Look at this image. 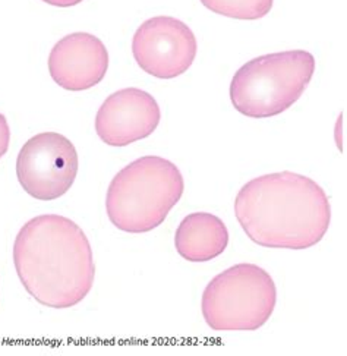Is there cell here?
I'll return each instance as SVG.
<instances>
[{
  "label": "cell",
  "instance_id": "cell-6",
  "mask_svg": "<svg viewBox=\"0 0 347 356\" xmlns=\"http://www.w3.org/2000/svg\"><path fill=\"white\" fill-rule=\"evenodd\" d=\"M79 168L75 145L58 132H41L26 141L17 159V176L29 195L40 201L63 197Z\"/></svg>",
  "mask_w": 347,
  "mask_h": 356
},
{
  "label": "cell",
  "instance_id": "cell-10",
  "mask_svg": "<svg viewBox=\"0 0 347 356\" xmlns=\"http://www.w3.org/2000/svg\"><path fill=\"white\" fill-rule=\"evenodd\" d=\"M229 245V230L211 213H192L180 222L175 246L177 254L191 263H207L223 254Z\"/></svg>",
  "mask_w": 347,
  "mask_h": 356
},
{
  "label": "cell",
  "instance_id": "cell-5",
  "mask_svg": "<svg viewBox=\"0 0 347 356\" xmlns=\"http://www.w3.org/2000/svg\"><path fill=\"white\" fill-rule=\"evenodd\" d=\"M275 302V283L266 270L236 264L207 284L201 309L216 332H255L270 320Z\"/></svg>",
  "mask_w": 347,
  "mask_h": 356
},
{
  "label": "cell",
  "instance_id": "cell-2",
  "mask_svg": "<svg viewBox=\"0 0 347 356\" xmlns=\"http://www.w3.org/2000/svg\"><path fill=\"white\" fill-rule=\"evenodd\" d=\"M234 214L246 236L266 248H311L323 241L331 222L325 191L293 172L249 181L236 195Z\"/></svg>",
  "mask_w": 347,
  "mask_h": 356
},
{
  "label": "cell",
  "instance_id": "cell-11",
  "mask_svg": "<svg viewBox=\"0 0 347 356\" xmlns=\"http://www.w3.org/2000/svg\"><path fill=\"white\" fill-rule=\"evenodd\" d=\"M201 3L217 15L242 21H257L268 15L274 0H201Z\"/></svg>",
  "mask_w": 347,
  "mask_h": 356
},
{
  "label": "cell",
  "instance_id": "cell-7",
  "mask_svg": "<svg viewBox=\"0 0 347 356\" xmlns=\"http://www.w3.org/2000/svg\"><path fill=\"white\" fill-rule=\"evenodd\" d=\"M197 37L173 17H154L140 25L132 38L134 58L144 72L160 79L184 75L197 58Z\"/></svg>",
  "mask_w": 347,
  "mask_h": 356
},
{
  "label": "cell",
  "instance_id": "cell-1",
  "mask_svg": "<svg viewBox=\"0 0 347 356\" xmlns=\"http://www.w3.org/2000/svg\"><path fill=\"white\" fill-rule=\"evenodd\" d=\"M13 264L25 291L43 307H75L94 284L90 241L75 222L59 214L37 216L21 227Z\"/></svg>",
  "mask_w": 347,
  "mask_h": 356
},
{
  "label": "cell",
  "instance_id": "cell-3",
  "mask_svg": "<svg viewBox=\"0 0 347 356\" xmlns=\"http://www.w3.org/2000/svg\"><path fill=\"white\" fill-rule=\"evenodd\" d=\"M184 191V176L170 160L159 156L136 159L108 185V220L127 234H147L164 223Z\"/></svg>",
  "mask_w": 347,
  "mask_h": 356
},
{
  "label": "cell",
  "instance_id": "cell-13",
  "mask_svg": "<svg viewBox=\"0 0 347 356\" xmlns=\"http://www.w3.org/2000/svg\"><path fill=\"white\" fill-rule=\"evenodd\" d=\"M41 2L51 6H58V8H71V6L79 5L82 0H41Z\"/></svg>",
  "mask_w": 347,
  "mask_h": 356
},
{
  "label": "cell",
  "instance_id": "cell-12",
  "mask_svg": "<svg viewBox=\"0 0 347 356\" xmlns=\"http://www.w3.org/2000/svg\"><path fill=\"white\" fill-rule=\"evenodd\" d=\"M10 143V129L8 119L3 113H0V159H2L9 148Z\"/></svg>",
  "mask_w": 347,
  "mask_h": 356
},
{
  "label": "cell",
  "instance_id": "cell-4",
  "mask_svg": "<svg viewBox=\"0 0 347 356\" xmlns=\"http://www.w3.org/2000/svg\"><path fill=\"white\" fill-rule=\"evenodd\" d=\"M315 58L307 50L270 53L242 65L230 82V100L246 118L279 116L293 106L309 86Z\"/></svg>",
  "mask_w": 347,
  "mask_h": 356
},
{
  "label": "cell",
  "instance_id": "cell-9",
  "mask_svg": "<svg viewBox=\"0 0 347 356\" xmlns=\"http://www.w3.org/2000/svg\"><path fill=\"white\" fill-rule=\"evenodd\" d=\"M108 51L103 41L90 33H74L60 38L49 56V72L59 87L86 91L104 79Z\"/></svg>",
  "mask_w": 347,
  "mask_h": 356
},
{
  "label": "cell",
  "instance_id": "cell-8",
  "mask_svg": "<svg viewBox=\"0 0 347 356\" xmlns=\"http://www.w3.org/2000/svg\"><path fill=\"white\" fill-rule=\"evenodd\" d=\"M161 119L160 106L140 88H123L104 100L95 116V132L112 147L141 141L154 132Z\"/></svg>",
  "mask_w": 347,
  "mask_h": 356
}]
</instances>
